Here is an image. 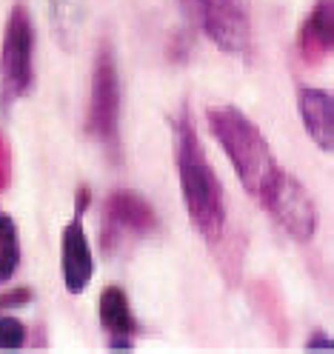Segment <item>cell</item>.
<instances>
[{
  "instance_id": "cell-1",
  "label": "cell",
  "mask_w": 334,
  "mask_h": 354,
  "mask_svg": "<svg viewBox=\"0 0 334 354\" xmlns=\"http://www.w3.org/2000/svg\"><path fill=\"white\" fill-rule=\"evenodd\" d=\"M174 158L189 220L209 243H217L226 232V194L203 151L189 109H183L180 118L174 120Z\"/></svg>"
},
{
  "instance_id": "cell-2",
  "label": "cell",
  "mask_w": 334,
  "mask_h": 354,
  "mask_svg": "<svg viewBox=\"0 0 334 354\" xmlns=\"http://www.w3.org/2000/svg\"><path fill=\"white\" fill-rule=\"evenodd\" d=\"M206 120H209V129L217 138L220 149L226 151L229 163L234 166L240 186L249 192L252 201L263 203L286 171L280 166V160L275 158L266 135L249 120L246 112H240L237 106H229V103L209 106Z\"/></svg>"
},
{
  "instance_id": "cell-3",
  "label": "cell",
  "mask_w": 334,
  "mask_h": 354,
  "mask_svg": "<svg viewBox=\"0 0 334 354\" xmlns=\"http://www.w3.org/2000/svg\"><path fill=\"white\" fill-rule=\"evenodd\" d=\"M35 26L29 9L24 3H17L3 29V43H0V103L9 109L20 97H26L32 92L35 83Z\"/></svg>"
},
{
  "instance_id": "cell-4",
  "label": "cell",
  "mask_w": 334,
  "mask_h": 354,
  "mask_svg": "<svg viewBox=\"0 0 334 354\" xmlns=\"http://www.w3.org/2000/svg\"><path fill=\"white\" fill-rule=\"evenodd\" d=\"M120 75H118V60L115 49L109 43H100L95 66H92V92H89V131L109 149L118 151L120 146Z\"/></svg>"
},
{
  "instance_id": "cell-5",
  "label": "cell",
  "mask_w": 334,
  "mask_h": 354,
  "mask_svg": "<svg viewBox=\"0 0 334 354\" xmlns=\"http://www.w3.org/2000/svg\"><path fill=\"white\" fill-rule=\"evenodd\" d=\"M186 15L226 55H246L252 46V20L240 0H180Z\"/></svg>"
},
{
  "instance_id": "cell-6",
  "label": "cell",
  "mask_w": 334,
  "mask_h": 354,
  "mask_svg": "<svg viewBox=\"0 0 334 354\" xmlns=\"http://www.w3.org/2000/svg\"><path fill=\"white\" fill-rule=\"evenodd\" d=\"M269 212L277 223L300 243H308L317 232V206L311 201L308 189L292 177L288 171H283V177L277 180V186L272 189V194L260 203Z\"/></svg>"
},
{
  "instance_id": "cell-7",
  "label": "cell",
  "mask_w": 334,
  "mask_h": 354,
  "mask_svg": "<svg viewBox=\"0 0 334 354\" xmlns=\"http://www.w3.org/2000/svg\"><path fill=\"white\" fill-rule=\"evenodd\" d=\"M95 277V254L89 246L83 220H75L63 226V283L69 295H83Z\"/></svg>"
},
{
  "instance_id": "cell-8",
  "label": "cell",
  "mask_w": 334,
  "mask_h": 354,
  "mask_svg": "<svg viewBox=\"0 0 334 354\" xmlns=\"http://www.w3.org/2000/svg\"><path fill=\"white\" fill-rule=\"evenodd\" d=\"M297 112L308 131V138L317 143V149H334V97L323 88L303 86L297 92Z\"/></svg>"
},
{
  "instance_id": "cell-9",
  "label": "cell",
  "mask_w": 334,
  "mask_h": 354,
  "mask_svg": "<svg viewBox=\"0 0 334 354\" xmlns=\"http://www.w3.org/2000/svg\"><path fill=\"white\" fill-rule=\"evenodd\" d=\"M334 0H317V6L300 26V49L308 60H323L334 49Z\"/></svg>"
},
{
  "instance_id": "cell-10",
  "label": "cell",
  "mask_w": 334,
  "mask_h": 354,
  "mask_svg": "<svg viewBox=\"0 0 334 354\" xmlns=\"http://www.w3.org/2000/svg\"><path fill=\"white\" fill-rule=\"evenodd\" d=\"M106 212L111 223H118L120 229H129L135 234H149L158 226V214H154L151 203L135 192H115L106 201Z\"/></svg>"
},
{
  "instance_id": "cell-11",
  "label": "cell",
  "mask_w": 334,
  "mask_h": 354,
  "mask_svg": "<svg viewBox=\"0 0 334 354\" xmlns=\"http://www.w3.org/2000/svg\"><path fill=\"white\" fill-rule=\"evenodd\" d=\"M98 317L103 323V328L109 335H129L135 337L138 335V320L131 315V306L129 297L120 286H109L103 289L100 300H98Z\"/></svg>"
},
{
  "instance_id": "cell-12",
  "label": "cell",
  "mask_w": 334,
  "mask_h": 354,
  "mask_svg": "<svg viewBox=\"0 0 334 354\" xmlns=\"http://www.w3.org/2000/svg\"><path fill=\"white\" fill-rule=\"evenodd\" d=\"M20 266V232L17 223L0 212V286H6Z\"/></svg>"
},
{
  "instance_id": "cell-13",
  "label": "cell",
  "mask_w": 334,
  "mask_h": 354,
  "mask_svg": "<svg viewBox=\"0 0 334 354\" xmlns=\"http://www.w3.org/2000/svg\"><path fill=\"white\" fill-rule=\"evenodd\" d=\"M24 346H26V326L9 315H3L0 317V348L15 351V348H24Z\"/></svg>"
},
{
  "instance_id": "cell-14",
  "label": "cell",
  "mask_w": 334,
  "mask_h": 354,
  "mask_svg": "<svg viewBox=\"0 0 334 354\" xmlns=\"http://www.w3.org/2000/svg\"><path fill=\"white\" fill-rule=\"evenodd\" d=\"M32 300V292L29 289H15L9 295H0V308H6V306H24Z\"/></svg>"
},
{
  "instance_id": "cell-15",
  "label": "cell",
  "mask_w": 334,
  "mask_h": 354,
  "mask_svg": "<svg viewBox=\"0 0 334 354\" xmlns=\"http://www.w3.org/2000/svg\"><path fill=\"white\" fill-rule=\"evenodd\" d=\"M306 348H308V351H315V348L331 351V348H334V340H331L328 335H323V331H317V335H315V337H311V340H306Z\"/></svg>"
},
{
  "instance_id": "cell-16",
  "label": "cell",
  "mask_w": 334,
  "mask_h": 354,
  "mask_svg": "<svg viewBox=\"0 0 334 354\" xmlns=\"http://www.w3.org/2000/svg\"><path fill=\"white\" fill-rule=\"evenodd\" d=\"M109 348H123V351H129V348H135V340H131L129 335H111V337H109Z\"/></svg>"
},
{
  "instance_id": "cell-17",
  "label": "cell",
  "mask_w": 334,
  "mask_h": 354,
  "mask_svg": "<svg viewBox=\"0 0 334 354\" xmlns=\"http://www.w3.org/2000/svg\"><path fill=\"white\" fill-rule=\"evenodd\" d=\"M89 201H92V194H89V189H80V201H75V214H77V217H83V212H86Z\"/></svg>"
}]
</instances>
